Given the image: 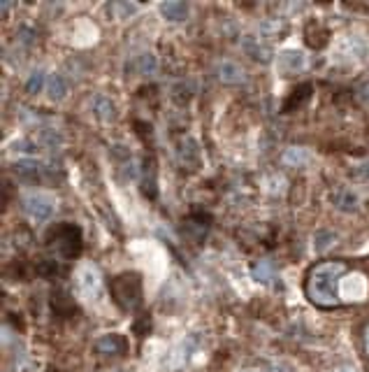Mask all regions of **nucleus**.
Instances as JSON below:
<instances>
[{"instance_id":"obj_1","label":"nucleus","mask_w":369,"mask_h":372,"mask_svg":"<svg viewBox=\"0 0 369 372\" xmlns=\"http://www.w3.org/2000/svg\"><path fill=\"white\" fill-rule=\"evenodd\" d=\"M346 275V265L341 261H327L316 265L309 275V298L318 305H337L339 303V289H341V279Z\"/></svg>"},{"instance_id":"obj_2","label":"nucleus","mask_w":369,"mask_h":372,"mask_svg":"<svg viewBox=\"0 0 369 372\" xmlns=\"http://www.w3.org/2000/svg\"><path fill=\"white\" fill-rule=\"evenodd\" d=\"M21 208L33 221H49L56 214V198L49 191H28L21 198Z\"/></svg>"},{"instance_id":"obj_3","label":"nucleus","mask_w":369,"mask_h":372,"mask_svg":"<svg viewBox=\"0 0 369 372\" xmlns=\"http://www.w3.org/2000/svg\"><path fill=\"white\" fill-rule=\"evenodd\" d=\"M77 289L87 301H100L102 298V277L96 265L84 263L77 270Z\"/></svg>"},{"instance_id":"obj_4","label":"nucleus","mask_w":369,"mask_h":372,"mask_svg":"<svg viewBox=\"0 0 369 372\" xmlns=\"http://www.w3.org/2000/svg\"><path fill=\"white\" fill-rule=\"evenodd\" d=\"M276 68L283 75H298L307 68V54L302 49H283L276 54Z\"/></svg>"},{"instance_id":"obj_5","label":"nucleus","mask_w":369,"mask_h":372,"mask_svg":"<svg viewBox=\"0 0 369 372\" xmlns=\"http://www.w3.org/2000/svg\"><path fill=\"white\" fill-rule=\"evenodd\" d=\"M341 298L346 301H362L367 296V279L362 275H346L341 279Z\"/></svg>"},{"instance_id":"obj_6","label":"nucleus","mask_w":369,"mask_h":372,"mask_svg":"<svg viewBox=\"0 0 369 372\" xmlns=\"http://www.w3.org/2000/svg\"><path fill=\"white\" fill-rule=\"evenodd\" d=\"M219 79L223 84H244L246 82V72H244V68L240 63H235V61H221L219 63Z\"/></svg>"},{"instance_id":"obj_7","label":"nucleus","mask_w":369,"mask_h":372,"mask_svg":"<svg viewBox=\"0 0 369 372\" xmlns=\"http://www.w3.org/2000/svg\"><path fill=\"white\" fill-rule=\"evenodd\" d=\"M314 161V154L307 147H291L283 151V163L286 165H295V168H305Z\"/></svg>"},{"instance_id":"obj_8","label":"nucleus","mask_w":369,"mask_h":372,"mask_svg":"<svg viewBox=\"0 0 369 372\" xmlns=\"http://www.w3.org/2000/svg\"><path fill=\"white\" fill-rule=\"evenodd\" d=\"M47 93L51 101H63L68 96V79H65L61 72H51L47 79Z\"/></svg>"},{"instance_id":"obj_9","label":"nucleus","mask_w":369,"mask_h":372,"mask_svg":"<svg viewBox=\"0 0 369 372\" xmlns=\"http://www.w3.org/2000/svg\"><path fill=\"white\" fill-rule=\"evenodd\" d=\"M161 15L168 19V22H183L188 15V8L183 3H174V0H168V3H161Z\"/></svg>"},{"instance_id":"obj_10","label":"nucleus","mask_w":369,"mask_h":372,"mask_svg":"<svg viewBox=\"0 0 369 372\" xmlns=\"http://www.w3.org/2000/svg\"><path fill=\"white\" fill-rule=\"evenodd\" d=\"M126 340L123 337H118V335H105L98 340V349H102V351H111V354H123L126 351Z\"/></svg>"},{"instance_id":"obj_11","label":"nucleus","mask_w":369,"mask_h":372,"mask_svg":"<svg viewBox=\"0 0 369 372\" xmlns=\"http://www.w3.org/2000/svg\"><path fill=\"white\" fill-rule=\"evenodd\" d=\"M93 115L102 121H109V119H114V103L105 96H98L93 101Z\"/></svg>"},{"instance_id":"obj_12","label":"nucleus","mask_w":369,"mask_h":372,"mask_svg":"<svg viewBox=\"0 0 369 372\" xmlns=\"http://www.w3.org/2000/svg\"><path fill=\"white\" fill-rule=\"evenodd\" d=\"M47 75L42 70H33L28 79H26V91L28 93H39L42 89H47Z\"/></svg>"},{"instance_id":"obj_13","label":"nucleus","mask_w":369,"mask_h":372,"mask_svg":"<svg viewBox=\"0 0 369 372\" xmlns=\"http://www.w3.org/2000/svg\"><path fill=\"white\" fill-rule=\"evenodd\" d=\"M334 240H337V235L330 230H318L316 232V237H314V249L316 251H325V249H330Z\"/></svg>"},{"instance_id":"obj_14","label":"nucleus","mask_w":369,"mask_h":372,"mask_svg":"<svg viewBox=\"0 0 369 372\" xmlns=\"http://www.w3.org/2000/svg\"><path fill=\"white\" fill-rule=\"evenodd\" d=\"M12 147H15L12 149L15 154H24V158H35V154H37V144L26 142V140H17Z\"/></svg>"},{"instance_id":"obj_15","label":"nucleus","mask_w":369,"mask_h":372,"mask_svg":"<svg viewBox=\"0 0 369 372\" xmlns=\"http://www.w3.org/2000/svg\"><path fill=\"white\" fill-rule=\"evenodd\" d=\"M114 10H116V12H121V17H118V19H128L130 15H135V12L140 10V8H137V5H126V3H118V5H114Z\"/></svg>"},{"instance_id":"obj_16","label":"nucleus","mask_w":369,"mask_h":372,"mask_svg":"<svg viewBox=\"0 0 369 372\" xmlns=\"http://www.w3.org/2000/svg\"><path fill=\"white\" fill-rule=\"evenodd\" d=\"M253 275L260 279V282H269V263H260L258 268L253 270Z\"/></svg>"},{"instance_id":"obj_17","label":"nucleus","mask_w":369,"mask_h":372,"mask_svg":"<svg viewBox=\"0 0 369 372\" xmlns=\"http://www.w3.org/2000/svg\"><path fill=\"white\" fill-rule=\"evenodd\" d=\"M360 98H362V103H365L367 108H369V86H365V89L360 91Z\"/></svg>"},{"instance_id":"obj_18","label":"nucleus","mask_w":369,"mask_h":372,"mask_svg":"<svg viewBox=\"0 0 369 372\" xmlns=\"http://www.w3.org/2000/svg\"><path fill=\"white\" fill-rule=\"evenodd\" d=\"M337 372H358V370H355V368H348V365H344V368H339Z\"/></svg>"},{"instance_id":"obj_19","label":"nucleus","mask_w":369,"mask_h":372,"mask_svg":"<svg viewBox=\"0 0 369 372\" xmlns=\"http://www.w3.org/2000/svg\"><path fill=\"white\" fill-rule=\"evenodd\" d=\"M365 342H367V354H369V328H367V335H365Z\"/></svg>"},{"instance_id":"obj_20","label":"nucleus","mask_w":369,"mask_h":372,"mask_svg":"<svg viewBox=\"0 0 369 372\" xmlns=\"http://www.w3.org/2000/svg\"><path fill=\"white\" fill-rule=\"evenodd\" d=\"M244 372H258V370H244Z\"/></svg>"}]
</instances>
